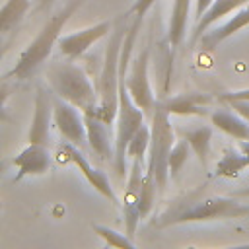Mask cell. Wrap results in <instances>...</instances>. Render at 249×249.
<instances>
[{
  "label": "cell",
  "mask_w": 249,
  "mask_h": 249,
  "mask_svg": "<svg viewBox=\"0 0 249 249\" xmlns=\"http://www.w3.org/2000/svg\"><path fill=\"white\" fill-rule=\"evenodd\" d=\"M210 121L216 128H220L228 136L241 140V142L249 140V121L245 117H241L239 113L233 115L228 111H214V113H210Z\"/></svg>",
  "instance_id": "obj_18"
},
{
  "label": "cell",
  "mask_w": 249,
  "mask_h": 249,
  "mask_svg": "<svg viewBox=\"0 0 249 249\" xmlns=\"http://www.w3.org/2000/svg\"><path fill=\"white\" fill-rule=\"evenodd\" d=\"M146 171L144 160H130L128 181L123 196V216H124V230L128 237H134L136 228L142 220L140 216V200H142V179Z\"/></svg>",
  "instance_id": "obj_9"
},
{
  "label": "cell",
  "mask_w": 249,
  "mask_h": 249,
  "mask_svg": "<svg viewBox=\"0 0 249 249\" xmlns=\"http://www.w3.org/2000/svg\"><path fill=\"white\" fill-rule=\"evenodd\" d=\"M245 4H249V0H214L210 4V8L202 14V18L196 21V25L193 29V35H191V43H196L218 19H222L224 16L233 14L235 10H239Z\"/></svg>",
  "instance_id": "obj_15"
},
{
  "label": "cell",
  "mask_w": 249,
  "mask_h": 249,
  "mask_svg": "<svg viewBox=\"0 0 249 249\" xmlns=\"http://www.w3.org/2000/svg\"><path fill=\"white\" fill-rule=\"evenodd\" d=\"M231 195H233V196H249V187H241V189H235Z\"/></svg>",
  "instance_id": "obj_29"
},
{
  "label": "cell",
  "mask_w": 249,
  "mask_h": 249,
  "mask_svg": "<svg viewBox=\"0 0 249 249\" xmlns=\"http://www.w3.org/2000/svg\"><path fill=\"white\" fill-rule=\"evenodd\" d=\"M241 152L247 156V160H249V140H245L243 144H241Z\"/></svg>",
  "instance_id": "obj_30"
},
{
  "label": "cell",
  "mask_w": 249,
  "mask_h": 249,
  "mask_svg": "<svg viewBox=\"0 0 249 249\" xmlns=\"http://www.w3.org/2000/svg\"><path fill=\"white\" fill-rule=\"evenodd\" d=\"M84 123H86V130H88L89 150L103 161L113 160L115 158V146H111V138H109V130H107L109 124L91 113L84 115Z\"/></svg>",
  "instance_id": "obj_13"
},
{
  "label": "cell",
  "mask_w": 249,
  "mask_h": 249,
  "mask_svg": "<svg viewBox=\"0 0 249 249\" xmlns=\"http://www.w3.org/2000/svg\"><path fill=\"white\" fill-rule=\"evenodd\" d=\"M84 2L86 0H68L62 6L60 12H56L54 16H51L45 21V25L41 27V31L37 33V37L21 51V54L16 60V64L4 74V80H16V82L29 80L45 64V60L49 58L53 47L58 43L64 25L78 12V8L84 6Z\"/></svg>",
  "instance_id": "obj_1"
},
{
  "label": "cell",
  "mask_w": 249,
  "mask_h": 249,
  "mask_svg": "<svg viewBox=\"0 0 249 249\" xmlns=\"http://www.w3.org/2000/svg\"><path fill=\"white\" fill-rule=\"evenodd\" d=\"M191 152H193V150H191V146H189V142H187L185 138L175 142V146H173L171 152H169V160H167V163H169V177H171V179H175V177L181 173V169H183V165L187 163Z\"/></svg>",
  "instance_id": "obj_23"
},
{
  "label": "cell",
  "mask_w": 249,
  "mask_h": 249,
  "mask_svg": "<svg viewBox=\"0 0 249 249\" xmlns=\"http://www.w3.org/2000/svg\"><path fill=\"white\" fill-rule=\"evenodd\" d=\"M249 216V204L239 202L237 196H206L189 206L175 204L169 206L158 220H154L156 228H167L177 224H193V222H212V220H237Z\"/></svg>",
  "instance_id": "obj_3"
},
{
  "label": "cell",
  "mask_w": 249,
  "mask_h": 249,
  "mask_svg": "<svg viewBox=\"0 0 249 249\" xmlns=\"http://www.w3.org/2000/svg\"><path fill=\"white\" fill-rule=\"evenodd\" d=\"M113 23L111 21H99L95 25H89L86 29H80L70 35H60L58 39V51L66 60H76L80 58L93 43H97L101 37H105L111 31Z\"/></svg>",
  "instance_id": "obj_10"
},
{
  "label": "cell",
  "mask_w": 249,
  "mask_h": 249,
  "mask_svg": "<svg viewBox=\"0 0 249 249\" xmlns=\"http://www.w3.org/2000/svg\"><path fill=\"white\" fill-rule=\"evenodd\" d=\"M47 80L54 95L72 103L84 115L95 113V107L99 103V91L91 86L88 74L72 60L53 64L47 72Z\"/></svg>",
  "instance_id": "obj_4"
},
{
  "label": "cell",
  "mask_w": 249,
  "mask_h": 249,
  "mask_svg": "<svg viewBox=\"0 0 249 249\" xmlns=\"http://www.w3.org/2000/svg\"><path fill=\"white\" fill-rule=\"evenodd\" d=\"M54 0H39V6L37 8H47V6H51Z\"/></svg>",
  "instance_id": "obj_31"
},
{
  "label": "cell",
  "mask_w": 249,
  "mask_h": 249,
  "mask_svg": "<svg viewBox=\"0 0 249 249\" xmlns=\"http://www.w3.org/2000/svg\"><path fill=\"white\" fill-rule=\"evenodd\" d=\"M150 138H152V130L150 126L144 123L136 134L132 136V140L128 142V148H126V156L130 160H148V150H150Z\"/></svg>",
  "instance_id": "obj_22"
},
{
  "label": "cell",
  "mask_w": 249,
  "mask_h": 249,
  "mask_svg": "<svg viewBox=\"0 0 249 249\" xmlns=\"http://www.w3.org/2000/svg\"><path fill=\"white\" fill-rule=\"evenodd\" d=\"M191 2L193 0H173L171 12H169V21H167V43L171 45V49H177L187 35Z\"/></svg>",
  "instance_id": "obj_17"
},
{
  "label": "cell",
  "mask_w": 249,
  "mask_h": 249,
  "mask_svg": "<svg viewBox=\"0 0 249 249\" xmlns=\"http://www.w3.org/2000/svg\"><path fill=\"white\" fill-rule=\"evenodd\" d=\"M12 165L16 167V175H14V183L21 181L23 177H37L49 171L51 167V156L47 146H39V144H27L18 156L12 158Z\"/></svg>",
  "instance_id": "obj_12"
},
{
  "label": "cell",
  "mask_w": 249,
  "mask_h": 249,
  "mask_svg": "<svg viewBox=\"0 0 249 249\" xmlns=\"http://www.w3.org/2000/svg\"><path fill=\"white\" fill-rule=\"evenodd\" d=\"M183 138L189 142L193 154L196 156V160L202 163V167H206L208 163V154H210V140H212V128L202 124V126H195L189 130H183Z\"/></svg>",
  "instance_id": "obj_19"
},
{
  "label": "cell",
  "mask_w": 249,
  "mask_h": 249,
  "mask_svg": "<svg viewBox=\"0 0 249 249\" xmlns=\"http://www.w3.org/2000/svg\"><path fill=\"white\" fill-rule=\"evenodd\" d=\"M152 138H150V150L146 160V171L154 175L158 183V191L163 193L169 181V152L175 146V130L171 124V113L163 107L161 101H156L152 123H150Z\"/></svg>",
  "instance_id": "obj_5"
},
{
  "label": "cell",
  "mask_w": 249,
  "mask_h": 249,
  "mask_svg": "<svg viewBox=\"0 0 249 249\" xmlns=\"http://www.w3.org/2000/svg\"><path fill=\"white\" fill-rule=\"evenodd\" d=\"M249 167V160L241 150H226L224 156L220 158V161L216 163V175L224 177V179H235L239 177V173L243 169Z\"/></svg>",
  "instance_id": "obj_20"
},
{
  "label": "cell",
  "mask_w": 249,
  "mask_h": 249,
  "mask_svg": "<svg viewBox=\"0 0 249 249\" xmlns=\"http://www.w3.org/2000/svg\"><path fill=\"white\" fill-rule=\"evenodd\" d=\"M93 231L105 241V245H111V247H124V249H134V241L132 237H128L126 233H119L107 226H101V224H91Z\"/></svg>",
  "instance_id": "obj_24"
},
{
  "label": "cell",
  "mask_w": 249,
  "mask_h": 249,
  "mask_svg": "<svg viewBox=\"0 0 249 249\" xmlns=\"http://www.w3.org/2000/svg\"><path fill=\"white\" fill-rule=\"evenodd\" d=\"M56 160H58L60 163H74V165L78 167V171H82V175L86 177V181H88L101 196H105V198H107L109 202H113V204H119V198H117V195H115V189L111 187L109 177H107L101 169L93 167V165L88 161V158L84 156L82 148H78L76 144L64 140V142L58 146V150H56Z\"/></svg>",
  "instance_id": "obj_6"
},
{
  "label": "cell",
  "mask_w": 249,
  "mask_h": 249,
  "mask_svg": "<svg viewBox=\"0 0 249 249\" xmlns=\"http://www.w3.org/2000/svg\"><path fill=\"white\" fill-rule=\"evenodd\" d=\"M126 35V14L121 16L113 27V33L109 37L107 49H105V58L99 74V103L95 107V117H99L103 123L109 126L117 119L119 111V82H121V51Z\"/></svg>",
  "instance_id": "obj_2"
},
{
  "label": "cell",
  "mask_w": 249,
  "mask_h": 249,
  "mask_svg": "<svg viewBox=\"0 0 249 249\" xmlns=\"http://www.w3.org/2000/svg\"><path fill=\"white\" fill-rule=\"evenodd\" d=\"M148 66H150V49L146 47L128 66V72L124 76V84H126V89H128L130 97L134 99V103L148 117H152L154 107H156V99H154L152 86L148 80Z\"/></svg>",
  "instance_id": "obj_7"
},
{
  "label": "cell",
  "mask_w": 249,
  "mask_h": 249,
  "mask_svg": "<svg viewBox=\"0 0 249 249\" xmlns=\"http://www.w3.org/2000/svg\"><path fill=\"white\" fill-rule=\"evenodd\" d=\"M53 123L66 142H72L82 150L89 146L84 113L58 95H54L53 99Z\"/></svg>",
  "instance_id": "obj_8"
},
{
  "label": "cell",
  "mask_w": 249,
  "mask_h": 249,
  "mask_svg": "<svg viewBox=\"0 0 249 249\" xmlns=\"http://www.w3.org/2000/svg\"><path fill=\"white\" fill-rule=\"evenodd\" d=\"M156 4V0H134V4L130 6L128 14H132L134 18H144L146 12Z\"/></svg>",
  "instance_id": "obj_25"
},
{
  "label": "cell",
  "mask_w": 249,
  "mask_h": 249,
  "mask_svg": "<svg viewBox=\"0 0 249 249\" xmlns=\"http://www.w3.org/2000/svg\"><path fill=\"white\" fill-rule=\"evenodd\" d=\"M212 2L214 0H195V21H198L202 18V14L210 8Z\"/></svg>",
  "instance_id": "obj_28"
},
{
  "label": "cell",
  "mask_w": 249,
  "mask_h": 249,
  "mask_svg": "<svg viewBox=\"0 0 249 249\" xmlns=\"http://www.w3.org/2000/svg\"><path fill=\"white\" fill-rule=\"evenodd\" d=\"M29 10V0H6L0 10V31L8 35L14 31Z\"/></svg>",
  "instance_id": "obj_21"
},
{
  "label": "cell",
  "mask_w": 249,
  "mask_h": 249,
  "mask_svg": "<svg viewBox=\"0 0 249 249\" xmlns=\"http://www.w3.org/2000/svg\"><path fill=\"white\" fill-rule=\"evenodd\" d=\"M210 101H212V97L208 93H181L175 97L161 99L163 107L171 115H198V117L210 115L206 109V105Z\"/></svg>",
  "instance_id": "obj_16"
},
{
  "label": "cell",
  "mask_w": 249,
  "mask_h": 249,
  "mask_svg": "<svg viewBox=\"0 0 249 249\" xmlns=\"http://www.w3.org/2000/svg\"><path fill=\"white\" fill-rule=\"evenodd\" d=\"M247 25H249V4L241 6L239 10H235L233 16L226 23H222L220 27H214L212 31H206L200 37V45L206 47V49H214L222 41H226L228 37H231L233 33H237L239 29H243Z\"/></svg>",
  "instance_id": "obj_14"
},
{
  "label": "cell",
  "mask_w": 249,
  "mask_h": 249,
  "mask_svg": "<svg viewBox=\"0 0 249 249\" xmlns=\"http://www.w3.org/2000/svg\"><path fill=\"white\" fill-rule=\"evenodd\" d=\"M235 113H239L241 117H245L249 121V101H230L228 103Z\"/></svg>",
  "instance_id": "obj_27"
},
{
  "label": "cell",
  "mask_w": 249,
  "mask_h": 249,
  "mask_svg": "<svg viewBox=\"0 0 249 249\" xmlns=\"http://www.w3.org/2000/svg\"><path fill=\"white\" fill-rule=\"evenodd\" d=\"M51 121H53V99L45 88H37V97H35L33 117H31L29 132H27V142L49 148Z\"/></svg>",
  "instance_id": "obj_11"
},
{
  "label": "cell",
  "mask_w": 249,
  "mask_h": 249,
  "mask_svg": "<svg viewBox=\"0 0 249 249\" xmlns=\"http://www.w3.org/2000/svg\"><path fill=\"white\" fill-rule=\"evenodd\" d=\"M220 99L224 103H230V101H249V89H239V91H228V93H222Z\"/></svg>",
  "instance_id": "obj_26"
}]
</instances>
